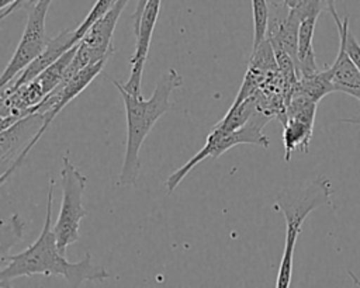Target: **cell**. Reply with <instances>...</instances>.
<instances>
[{
	"label": "cell",
	"mask_w": 360,
	"mask_h": 288,
	"mask_svg": "<svg viewBox=\"0 0 360 288\" xmlns=\"http://www.w3.org/2000/svg\"><path fill=\"white\" fill-rule=\"evenodd\" d=\"M52 199H53V180L49 181L46 215L42 230L38 239L25 250L17 254H7L0 257V287H7L13 280L35 274L60 275L70 287H79L86 281H104L111 274L100 266L93 264L90 253H86L77 263H70L60 251L52 222Z\"/></svg>",
	"instance_id": "6da1fadb"
},
{
	"label": "cell",
	"mask_w": 360,
	"mask_h": 288,
	"mask_svg": "<svg viewBox=\"0 0 360 288\" xmlns=\"http://www.w3.org/2000/svg\"><path fill=\"white\" fill-rule=\"evenodd\" d=\"M121 94L127 115V143L122 169L118 177V185H132L136 183L141 163L139 149L153 128L155 122L170 110L169 97L177 87L183 86V76L173 67L167 69L159 79L152 96H135L128 93L122 84L112 80Z\"/></svg>",
	"instance_id": "7a4b0ae2"
},
{
	"label": "cell",
	"mask_w": 360,
	"mask_h": 288,
	"mask_svg": "<svg viewBox=\"0 0 360 288\" xmlns=\"http://www.w3.org/2000/svg\"><path fill=\"white\" fill-rule=\"evenodd\" d=\"M332 192L333 188L330 180L325 176H319L305 187L288 188L277 194L274 208L280 211L285 219V243L276 280L277 288L290 287L292 275V257L302 223L314 209L329 202Z\"/></svg>",
	"instance_id": "3957f363"
},
{
	"label": "cell",
	"mask_w": 360,
	"mask_h": 288,
	"mask_svg": "<svg viewBox=\"0 0 360 288\" xmlns=\"http://www.w3.org/2000/svg\"><path fill=\"white\" fill-rule=\"evenodd\" d=\"M273 119V117L255 111L252 117L238 129L228 132L224 128L214 125L211 132L208 133L204 146L190 159L187 160L181 167L174 170L166 180L165 185L167 192H172L180 183L181 180L202 160L211 157L217 159L226 150H229L233 146L238 145H256L262 148H269L270 139L267 135L263 132V128Z\"/></svg>",
	"instance_id": "277c9868"
},
{
	"label": "cell",
	"mask_w": 360,
	"mask_h": 288,
	"mask_svg": "<svg viewBox=\"0 0 360 288\" xmlns=\"http://www.w3.org/2000/svg\"><path fill=\"white\" fill-rule=\"evenodd\" d=\"M87 177L73 166L68 153L62 157L60 185L62 202L53 230L56 233L58 246L66 254L68 246L77 242L80 237V222L87 215L83 207V192L86 188Z\"/></svg>",
	"instance_id": "5b68a950"
},
{
	"label": "cell",
	"mask_w": 360,
	"mask_h": 288,
	"mask_svg": "<svg viewBox=\"0 0 360 288\" xmlns=\"http://www.w3.org/2000/svg\"><path fill=\"white\" fill-rule=\"evenodd\" d=\"M45 112H31L0 132V162L1 177L0 183L6 180L21 166L34 145L48 129Z\"/></svg>",
	"instance_id": "8992f818"
},
{
	"label": "cell",
	"mask_w": 360,
	"mask_h": 288,
	"mask_svg": "<svg viewBox=\"0 0 360 288\" xmlns=\"http://www.w3.org/2000/svg\"><path fill=\"white\" fill-rule=\"evenodd\" d=\"M128 1L129 0H115L112 7L84 32V35L77 42V49L66 72L65 80L86 66L101 59H108L112 55V35L115 25Z\"/></svg>",
	"instance_id": "52a82bcc"
},
{
	"label": "cell",
	"mask_w": 360,
	"mask_h": 288,
	"mask_svg": "<svg viewBox=\"0 0 360 288\" xmlns=\"http://www.w3.org/2000/svg\"><path fill=\"white\" fill-rule=\"evenodd\" d=\"M52 0H39L37 4L31 6L28 11L27 24L21 39L7 63L3 74L0 87H4L11 80H14L46 46V32H45V18Z\"/></svg>",
	"instance_id": "ba28073f"
},
{
	"label": "cell",
	"mask_w": 360,
	"mask_h": 288,
	"mask_svg": "<svg viewBox=\"0 0 360 288\" xmlns=\"http://www.w3.org/2000/svg\"><path fill=\"white\" fill-rule=\"evenodd\" d=\"M316 104L314 100L302 93L292 91L287 105L285 115L280 121L283 125L284 160L288 162L291 155L297 150L308 152L309 140L312 138Z\"/></svg>",
	"instance_id": "9c48e42d"
},
{
	"label": "cell",
	"mask_w": 360,
	"mask_h": 288,
	"mask_svg": "<svg viewBox=\"0 0 360 288\" xmlns=\"http://www.w3.org/2000/svg\"><path fill=\"white\" fill-rule=\"evenodd\" d=\"M160 3L162 0H148L145 6V10L139 21V27L135 32L136 45H135V52L129 60L131 74L124 84L121 83L128 93L135 96H142V74H143V67L148 58L152 35L155 31V25L159 17Z\"/></svg>",
	"instance_id": "30bf717a"
},
{
	"label": "cell",
	"mask_w": 360,
	"mask_h": 288,
	"mask_svg": "<svg viewBox=\"0 0 360 288\" xmlns=\"http://www.w3.org/2000/svg\"><path fill=\"white\" fill-rule=\"evenodd\" d=\"M75 30H65L60 34H58L55 38H51L45 46V49L8 84L1 87V90H13L17 89L30 80L35 79L38 74H41L48 66H51L55 60H58L66 51H69L73 45L77 42L75 41Z\"/></svg>",
	"instance_id": "8fae6325"
},
{
	"label": "cell",
	"mask_w": 360,
	"mask_h": 288,
	"mask_svg": "<svg viewBox=\"0 0 360 288\" xmlns=\"http://www.w3.org/2000/svg\"><path fill=\"white\" fill-rule=\"evenodd\" d=\"M335 91H343L360 100V69L349 56L345 42L339 38V51L332 66L326 67Z\"/></svg>",
	"instance_id": "7c38bea8"
},
{
	"label": "cell",
	"mask_w": 360,
	"mask_h": 288,
	"mask_svg": "<svg viewBox=\"0 0 360 288\" xmlns=\"http://www.w3.org/2000/svg\"><path fill=\"white\" fill-rule=\"evenodd\" d=\"M319 15H307L301 20L298 30V52H297V73L298 77L309 76L319 72L314 51V32Z\"/></svg>",
	"instance_id": "4fadbf2b"
},
{
	"label": "cell",
	"mask_w": 360,
	"mask_h": 288,
	"mask_svg": "<svg viewBox=\"0 0 360 288\" xmlns=\"http://www.w3.org/2000/svg\"><path fill=\"white\" fill-rule=\"evenodd\" d=\"M292 91L302 93L307 97H309L311 100H314L315 103H318L322 97L335 91V87L330 81L328 70L325 69V70H319V72H316L314 74H309V76L298 77Z\"/></svg>",
	"instance_id": "5bb4252c"
},
{
	"label": "cell",
	"mask_w": 360,
	"mask_h": 288,
	"mask_svg": "<svg viewBox=\"0 0 360 288\" xmlns=\"http://www.w3.org/2000/svg\"><path fill=\"white\" fill-rule=\"evenodd\" d=\"M252 13H253V48H256L267 37V25H269L267 0H252Z\"/></svg>",
	"instance_id": "9a60e30c"
},
{
	"label": "cell",
	"mask_w": 360,
	"mask_h": 288,
	"mask_svg": "<svg viewBox=\"0 0 360 288\" xmlns=\"http://www.w3.org/2000/svg\"><path fill=\"white\" fill-rule=\"evenodd\" d=\"M336 27H338V32H339V38L343 39L345 42V48L349 53V56L352 58V60L356 63V66L360 69V44L356 39V37L352 34L350 28H349V17L346 15L343 20L339 18V14L336 13V10L333 13H330Z\"/></svg>",
	"instance_id": "2e32d148"
},
{
	"label": "cell",
	"mask_w": 360,
	"mask_h": 288,
	"mask_svg": "<svg viewBox=\"0 0 360 288\" xmlns=\"http://www.w3.org/2000/svg\"><path fill=\"white\" fill-rule=\"evenodd\" d=\"M24 223L20 221L17 214L11 215L10 218V229L7 228L6 222H1V257L8 254V249L18 243L22 237Z\"/></svg>",
	"instance_id": "e0dca14e"
},
{
	"label": "cell",
	"mask_w": 360,
	"mask_h": 288,
	"mask_svg": "<svg viewBox=\"0 0 360 288\" xmlns=\"http://www.w3.org/2000/svg\"><path fill=\"white\" fill-rule=\"evenodd\" d=\"M115 3V0H97L93 6V8L90 10V13L84 17V20L82 21V24L76 28V32H75V41L79 42L80 38L84 35V32L100 18L103 17L111 7L112 4Z\"/></svg>",
	"instance_id": "ac0fdd59"
},
{
	"label": "cell",
	"mask_w": 360,
	"mask_h": 288,
	"mask_svg": "<svg viewBox=\"0 0 360 288\" xmlns=\"http://www.w3.org/2000/svg\"><path fill=\"white\" fill-rule=\"evenodd\" d=\"M38 1H39V0H15V1H14L13 4H10L7 8L0 10V18H4L6 15H8V14H11V13L20 10V8L28 10L31 6L37 4Z\"/></svg>",
	"instance_id": "d6986e66"
},
{
	"label": "cell",
	"mask_w": 360,
	"mask_h": 288,
	"mask_svg": "<svg viewBox=\"0 0 360 288\" xmlns=\"http://www.w3.org/2000/svg\"><path fill=\"white\" fill-rule=\"evenodd\" d=\"M146 3H148V0H138V3H136V8H135L134 15H132L134 17V31L135 32H136V30L139 27V21H141V17H142V13L145 10Z\"/></svg>",
	"instance_id": "ffe728a7"
},
{
	"label": "cell",
	"mask_w": 360,
	"mask_h": 288,
	"mask_svg": "<svg viewBox=\"0 0 360 288\" xmlns=\"http://www.w3.org/2000/svg\"><path fill=\"white\" fill-rule=\"evenodd\" d=\"M340 122H345V124H354V125H360V115H356V117H350V118H342Z\"/></svg>",
	"instance_id": "44dd1931"
},
{
	"label": "cell",
	"mask_w": 360,
	"mask_h": 288,
	"mask_svg": "<svg viewBox=\"0 0 360 288\" xmlns=\"http://www.w3.org/2000/svg\"><path fill=\"white\" fill-rule=\"evenodd\" d=\"M349 275H350V278H352L354 287H360V278H359L354 273H352V271H349Z\"/></svg>",
	"instance_id": "7402d4cb"
},
{
	"label": "cell",
	"mask_w": 360,
	"mask_h": 288,
	"mask_svg": "<svg viewBox=\"0 0 360 288\" xmlns=\"http://www.w3.org/2000/svg\"><path fill=\"white\" fill-rule=\"evenodd\" d=\"M300 1H301V0H283V3H284V4H287L290 8H292V7L298 6V4H300Z\"/></svg>",
	"instance_id": "603a6c76"
},
{
	"label": "cell",
	"mask_w": 360,
	"mask_h": 288,
	"mask_svg": "<svg viewBox=\"0 0 360 288\" xmlns=\"http://www.w3.org/2000/svg\"><path fill=\"white\" fill-rule=\"evenodd\" d=\"M323 1V7H325V10L326 11H329L330 10V1L329 0H322Z\"/></svg>",
	"instance_id": "cb8c5ba5"
},
{
	"label": "cell",
	"mask_w": 360,
	"mask_h": 288,
	"mask_svg": "<svg viewBox=\"0 0 360 288\" xmlns=\"http://www.w3.org/2000/svg\"><path fill=\"white\" fill-rule=\"evenodd\" d=\"M330 1V10H329V13H333L336 8H335V0H329Z\"/></svg>",
	"instance_id": "d4e9b609"
}]
</instances>
